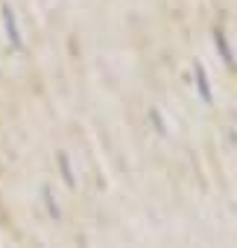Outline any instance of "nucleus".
Listing matches in <instances>:
<instances>
[{"instance_id": "3", "label": "nucleus", "mask_w": 237, "mask_h": 248, "mask_svg": "<svg viewBox=\"0 0 237 248\" xmlns=\"http://www.w3.org/2000/svg\"><path fill=\"white\" fill-rule=\"evenodd\" d=\"M193 70H196V85H199L202 99L211 102V88H208V79H205V67H202V64H193Z\"/></svg>"}, {"instance_id": "5", "label": "nucleus", "mask_w": 237, "mask_h": 248, "mask_svg": "<svg viewBox=\"0 0 237 248\" xmlns=\"http://www.w3.org/2000/svg\"><path fill=\"white\" fill-rule=\"evenodd\" d=\"M217 47L222 50V56H225V62H231V53H228V44H225V35H222V32H217Z\"/></svg>"}, {"instance_id": "2", "label": "nucleus", "mask_w": 237, "mask_h": 248, "mask_svg": "<svg viewBox=\"0 0 237 248\" xmlns=\"http://www.w3.org/2000/svg\"><path fill=\"white\" fill-rule=\"evenodd\" d=\"M41 199H44V207H47L50 219H59V216H62V210H59V204H56V199H53V190H50L47 184L41 187Z\"/></svg>"}, {"instance_id": "1", "label": "nucleus", "mask_w": 237, "mask_h": 248, "mask_svg": "<svg viewBox=\"0 0 237 248\" xmlns=\"http://www.w3.org/2000/svg\"><path fill=\"white\" fill-rule=\"evenodd\" d=\"M3 30H6V38H9V44L15 47V50H21L24 47V38H21V27H18V18H15V9L9 6V3H3Z\"/></svg>"}, {"instance_id": "4", "label": "nucleus", "mask_w": 237, "mask_h": 248, "mask_svg": "<svg viewBox=\"0 0 237 248\" xmlns=\"http://www.w3.org/2000/svg\"><path fill=\"white\" fill-rule=\"evenodd\" d=\"M56 161H59V167H62V178H65V184H68V187H73V170H70L68 155H65V152H59V155H56Z\"/></svg>"}]
</instances>
